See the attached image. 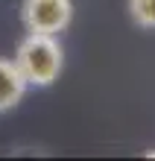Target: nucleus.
Returning <instances> with one entry per match:
<instances>
[{
    "label": "nucleus",
    "instance_id": "nucleus-1",
    "mask_svg": "<svg viewBox=\"0 0 155 161\" xmlns=\"http://www.w3.org/2000/svg\"><path fill=\"white\" fill-rule=\"evenodd\" d=\"M12 59L18 64V70L24 73V79L30 85H38V88L53 85L64 68L62 44L56 35H47V32H26L18 41V50Z\"/></svg>",
    "mask_w": 155,
    "mask_h": 161
},
{
    "label": "nucleus",
    "instance_id": "nucleus-4",
    "mask_svg": "<svg viewBox=\"0 0 155 161\" xmlns=\"http://www.w3.org/2000/svg\"><path fill=\"white\" fill-rule=\"evenodd\" d=\"M129 18L141 30H155V0H126Z\"/></svg>",
    "mask_w": 155,
    "mask_h": 161
},
{
    "label": "nucleus",
    "instance_id": "nucleus-5",
    "mask_svg": "<svg viewBox=\"0 0 155 161\" xmlns=\"http://www.w3.org/2000/svg\"><path fill=\"white\" fill-rule=\"evenodd\" d=\"M147 158H155V149H149V153H147Z\"/></svg>",
    "mask_w": 155,
    "mask_h": 161
},
{
    "label": "nucleus",
    "instance_id": "nucleus-3",
    "mask_svg": "<svg viewBox=\"0 0 155 161\" xmlns=\"http://www.w3.org/2000/svg\"><path fill=\"white\" fill-rule=\"evenodd\" d=\"M30 82L24 79V73L18 70L15 59H0V114L9 108H15L24 100Z\"/></svg>",
    "mask_w": 155,
    "mask_h": 161
},
{
    "label": "nucleus",
    "instance_id": "nucleus-2",
    "mask_svg": "<svg viewBox=\"0 0 155 161\" xmlns=\"http://www.w3.org/2000/svg\"><path fill=\"white\" fill-rule=\"evenodd\" d=\"M21 21L26 26V32L59 35L73 21V0H24Z\"/></svg>",
    "mask_w": 155,
    "mask_h": 161
}]
</instances>
